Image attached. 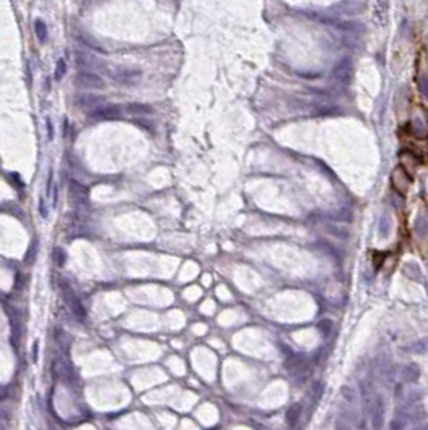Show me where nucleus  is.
I'll list each match as a JSON object with an SVG mask.
<instances>
[{"mask_svg":"<svg viewBox=\"0 0 428 430\" xmlns=\"http://www.w3.org/2000/svg\"><path fill=\"white\" fill-rule=\"evenodd\" d=\"M341 396L344 398V399H347V401L349 403H352L354 401V391H352V388H349V386H342L341 388Z\"/></svg>","mask_w":428,"mask_h":430,"instance_id":"obj_23","label":"nucleus"},{"mask_svg":"<svg viewBox=\"0 0 428 430\" xmlns=\"http://www.w3.org/2000/svg\"><path fill=\"white\" fill-rule=\"evenodd\" d=\"M301 414H302V404L294 403L286 411V422H288L289 426H296L299 419H301Z\"/></svg>","mask_w":428,"mask_h":430,"instance_id":"obj_12","label":"nucleus"},{"mask_svg":"<svg viewBox=\"0 0 428 430\" xmlns=\"http://www.w3.org/2000/svg\"><path fill=\"white\" fill-rule=\"evenodd\" d=\"M39 343L34 341L33 343V362H38V358H39Z\"/></svg>","mask_w":428,"mask_h":430,"instance_id":"obj_24","label":"nucleus"},{"mask_svg":"<svg viewBox=\"0 0 428 430\" xmlns=\"http://www.w3.org/2000/svg\"><path fill=\"white\" fill-rule=\"evenodd\" d=\"M317 328H319L322 336H330L333 331V322L330 321V319H323V321H320L319 325H317Z\"/></svg>","mask_w":428,"mask_h":430,"instance_id":"obj_18","label":"nucleus"},{"mask_svg":"<svg viewBox=\"0 0 428 430\" xmlns=\"http://www.w3.org/2000/svg\"><path fill=\"white\" fill-rule=\"evenodd\" d=\"M378 231H380V235L381 236H388V231H389V225H388V218L384 217H381V220H380V225H378Z\"/></svg>","mask_w":428,"mask_h":430,"instance_id":"obj_22","label":"nucleus"},{"mask_svg":"<svg viewBox=\"0 0 428 430\" xmlns=\"http://www.w3.org/2000/svg\"><path fill=\"white\" fill-rule=\"evenodd\" d=\"M372 413H374V427H375V429L381 427L383 416H384V404H383L381 396H378V398L375 399V404H374V409H372Z\"/></svg>","mask_w":428,"mask_h":430,"instance_id":"obj_11","label":"nucleus"},{"mask_svg":"<svg viewBox=\"0 0 428 430\" xmlns=\"http://www.w3.org/2000/svg\"><path fill=\"white\" fill-rule=\"evenodd\" d=\"M325 230H327L332 236H334V238H339V239H347V238H349V230L344 228L342 225H333V223H330V225L325 226Z\"/></svg>","mask_w":428,"mask_h":430,"instance_id":"obj_14","label":"nucleus"},{"mask_svg":"<svg viewBox=\"0 0 428 430\" xmlns=\"http://www.w3.org/2000/svg\"><path fill=\"white\" fill-rule=\"evenodd\" d=\"M409 130L419 139L428 138V112L425 107H417L414 110L409 121Z\"/></svg>","mask_w":428,"mask_h":430,"instance_id":"obj_2","label":"nucleus"},{"mask_svg":"<svg viewBox=\"0 0 428 430\" xmlns=\"http://www.w3.org/2000/svg\"><path fill=\"white\" fill-rule=\"evenodd\" d=\"M60 286H62V294H63V299L66 301V304H68L71 307L73 314H75L79 321H84L86 317V309L84 306L81 304V301H79V298L75 294V291H73V288L66 283V281H62L60 283Z\"/></svg>","mask_w":428,"mask_h":430,"instance_id":"obj_3","label":"nucleus"},{"mask_svg":"<svg viewBox=\"0 0 428 430\" xmlns=\"http://www.w3.org/2000/svg\"><path fill=\"white\" fill-rule=\"evenodd\" d=\"M417 86H419V92L422 96L428 99V73H424L417 78Z\"/></svg>","mask_w":428,"mask_h":430,"instance_id":"obj_19","label":"nucleus"},{"mask_svg":"<svg viewBox=\"0 0 428 430\" xmlns=\"http://www.w3.org/2000/svg\"><path fill=\"white\" fill-rule=\"evenodd\" d=\"M75 83L81 88H88V89H103L105 88V83L103 79L97 75L94 71H81L78 73L76 78H75Z\"/></svg>","mask_w":428,"mask_h":430,"instance_id":"obj_7","label":"nucleus"},{"mask_svg":"<svg viewBox=\"0 0 428 430\" xmlns=\"http://www.w3.org/2000/svg\"><path fill=\"white\" fill-rule=\"evenodd\" d=\"M391 184H393V189L396 193L404 196L412 184V176L409 175V171L404 167H396L391 173Z\"/></svg>","mask_w":428,"mask_h":430,"instance_id":"obj_4","label":"nucleus"},{"mask_svg":"<svg viewBox=\"0 0 428 430\" xmlns=\"http://www.w3.org/2000/svg\"><path fill=\"white\" fill-rule=\"evenodd\" d=\"M34 31H36L38 39L41 42H46V39H47V26H46V23L42 20H36L34 21Z\"/></svg>","mask_w":428,"mask_h":430,"instance_id":"obj_16","label":"nucleus"},{"mask_svg":"<svg viewBox=\"0 0 428 430\" xmlns=\"http://www.w3.org/2000/svg\"><path fill=\"white\" fill-rule=\"evenodd\" d=\"M75 61L81 66V68H88L89 71L91 70H99L103 73V70H105V63L103 61H100L99 58H95L91 52H76L75 54Z\"/></svg>","mask_w":428,"mask_h":430,"instance_id":"obj_8","label":"nucleus"},{"mask_svg":"<svg viewBox=\"0 0 428 430\" xmlns=\"http://www.w3.org/2000/svg\"><path fill=\"white\" fill-rule=\"evenodd\" d=\"M402 376H404L407 382L415 383L420 377V369L417 364H409L407 367H404V371H402Z\"/></svg>","mask_w":428,"mask_h":430,"instance_id":"obj_15","label":"nucleus"},{"mask_svg":"<svg viewBox=\"0 0 428 430\" xmlns=\"http://www.w3.org/2000/svg\"><path fill=\"white\" fill-rule=\"evenodd\" d=\"M389 427H391V429H402L404 426H399V424H397V422H391V426H389Z\"/></svg>","mask_w":428,"mask_h":430,"instance_id":"obj_28","label":"nucleus"},{"mask_svg":"<svg viewBox=\"0 0 428 430\" xmlns=\"http://www.w3.org/2000/svg\"><path fill=\"white\" fill-rule=\"evenodd\" d=\"M89 116L95 120H120L121 108L118 106H112V104H100L91 110Z\"/></svg>","mask_w":428,"mask_h":430,"instance_id":"obj_6","label":"nucleus"},{"mask_svg":"<svg viewBox=\"0 0 428 430\" xmlns=\"http://www.w3.org/2000/svg\"><path fill=\"white\" fill-rule=\"evenodd\" d=\"M103 73L120 84H136L143 78V71L138 68H128V66H105Z\"/></svg>","mask_w":428,"mask_h":430,"instance_id":"obj_1","label":"nucleus"},{"mask_svg":"<svg viewBox=\"0 0 428 430\" xmlns=\"http://www.w3.org/2000/svg\"><path fill=\"white\" fill-rule=\"evenodd\" d=\"M65 73H66V63H65L63 58H60V60L57 61V66H55V79H57V81L63 79Z\"/></svg>","mask_w":428,"mask_h":430,"instance_id":"obj_20","label":"nucleus"},{"mask_svg":"<svg viewBox=\"0 0 428 430\" xmlns=\"http://www.w3.org/2000/svg\"><path fill=\"white\" fill-rule=\"evenodd\" d=\"M323 391H325V386H323L322 382H314V385H312V395H315V401H319V399L322 398Z\"/></svg>","mask_w":428,"mask_h":430,"instance_id":"obj_21","label":"nucleus"},{"mask_svg":"<svg viewBox=\"0 0 428 430\" xmlns=\"http://www.w3.org/2000/svg\"><path fill=\"white\" fill-rule=\"evenodd\" d=\"M76 104L83 108H95L97 106L103 104V99L102 97H97V96H79Z\"/></svg>","mask_w":428,"mask_h":430,"instance_id":"obj_13","label":"nucleus"},{"mask_svg":"<svg viewBox=\"0 0 428 430\" xmlns=\"http://www.w3.org/2000/svg\"><path fill=\"white\" fill-rule=\"evenodd\" d=\"M334 8H338L341 13H346V15H356L359 13L360 10L364 8L362 3L359 2H354V0H346V2H342L341 5H334Z\"/></svg>","mask_w":428,"mask_h":430,"instance_id":"obj_10","label":"nucleus"},{"mask_svg":"<svg viewBox=\"0 0 428 430\" xmlns=\"http://www.w3.org/2000/svg\"><path fill=\"white\" fill-rule=\"evenodd\" d=\"M47 138L50 141L53 139V125L50 120H47Z\"/></svg>","mask_w":428,"mask_h":430,"instance_id":"obj_25","label":"nucleus"},{"mask_svg":"<svg viewBox=\"0 0 428 430\" xmlns=\"http://www.w3.org/2000/svg\"><path fill=\"white\" fill-rule=\"evenodd\" d=\"M377 2L380 3V5H383V7H384V5H386V0H377Z\"/></svg>","mask_w":428,"mask_h":430,"instance_id":"obj_29","label":"nucleus"},{"mask_svg":"<svg viewBox=\"0 0 428 430\" xmlns=\"http://www.w3.org/2000/svg\"><path fill=\"white\" fill-rule=\"evenodd\" d=\"M333 78L342 86H349L352 81V60L349 57H344L338 61V65L333 70Z\"/></svg>","mask_w":428,"mask_h":430,"instance_id":"obj_5","label":"nucleus"},{"mask_svg":"<svg viewBox=\"0 0 428 430\" xmlns=\"http://www.w3.org/2000/svg\"><path fill=\"white\" fill-rule=\"evenodd\" d=\"M52 181H53V173H52V170H50V171H48V180H47V194H50Z\"/></svg>","mask_w":428,"mask_h":430,"instance_id":"obj_26","label":"nucleus"},{"mask_svg":"<svg viewBox=\"0 0 428 430\" xmlns=\"http://www.w3.org/2000/svg\"><path fill=\"white\" fill-rule=\"evenodd\" d=\"M52 261L55 262V266L57 267H63L65 262H66V254L65 251L62 248H55L52 251Z\"/></svg>","mask_w":428,"mask_h":430,"instance_id":"obj_17","label":"nucleus"},{"mask_svg":"<svg viewBox=\"0 0 428 430\" xmlns=\"http://www.w3.org/2000/svg\"><path fill=\"white\" fill-rule=\"evenodd\" d=\"M39 204H41V207H39V212H41V215H42V217H47V211H46V207H44V201L41 199V202H39Z\"/></svg>","mask_w":428,"mask_h":430,"instance_id":"obj_27","label":"nucleus"},{"mask_svg":"<svg viewBox=\"0 0 428 430\" xmlns=\"http://www.w3.org/2000/svg\"><path fill=\"white\" fill-rule=\"evenodd\" d=\"M125 112L128 115H134V116H145V115L154 113V108L147 106V104H126Z\"/></svg>","mask_w":428,"mask_h":430,"instance_id":"obj_9","label":"nucleus"}]
</instances>
